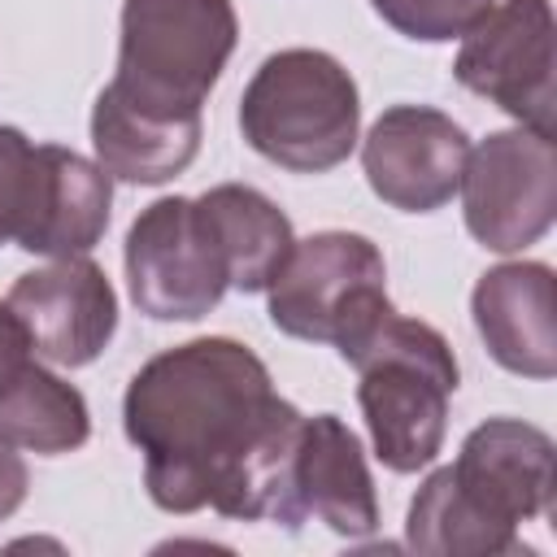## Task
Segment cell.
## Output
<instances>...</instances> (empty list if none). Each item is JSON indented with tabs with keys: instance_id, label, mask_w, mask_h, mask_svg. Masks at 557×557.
<instances>
[{
	"instance_id": "obj_16",
	"label": "cell",
	"mask_w": 557,
	"mask_h": 557,
	"mask_svg": "<svg viewBox=\"0 0 557 557\" xmlns=\"http://www.w3.org/2000/svg\"><path fill=\"white\" fill-rule=\"evenodd\" d=\"M226 257V274L235 292H265L283 270L296 235L287 213L248 183H218L196 196Z\"/></svg>"
},
{
	"instance_id": "obj_21",
	"label": "cell",
	"mask_w": 557,
	"mask_h": 557,
	"mask_svg": "<svg viewBox=\"0 0 557 557\" xmlns=\"http://www.w3.org/2000/svg\"><path fill=\"white\" fill-rule=\"evenodd\" d=\"M26 492H30V470H26V461L13 453V444L0 440V522L22 509Z\"/></svg>"
},
{
	"instance_id": "obj_8",
	"label": "cell",
	"mask_w": 557,
	"mask_h": 557,
	"mask_svg": "<svg viewBox=\"0 0 557 557\" xmlns=\"http://www.w3.org/2000/svg\"><path fill=\"white\" fill-rule=\"evenodd\" d=\"M466 231L492 252H522L544 239L557 218V148L553 135L513 126L492 131L466 152L461 170Z\"/></svg>"
},
{
	"instance_id": "obj_18",
	"label": "cell",
	"mask_w": 557,
	"mask_h": 557,
	"mask_svg": "<svg viewBox=\"0 0 557 557\" xmlns=\"http://www.w3.org/2000/svg\"><path fill=\"white\" fill-rule=\"evenodd\" d=\"M374 13L405 39L448 44L461 39L496 0H370Z\"/></svg>"
},
{
	"instance_id": "obj_5",
	"label": "cell",
	"mask_w": 557,
	"mask_h": 557,
	"mask_svg": "<svg viewBox=\"0 0 557 557\" xmlns=\"http://www.w3.org/2000/svg\"><path fill=\"white\" fill-rule=\"evenodd\" d=\"M235 39L239 17L231 0H122L117 74L109 91L139 109L200 117Z\"/></svg>"
},
{
	"instance_id": "obj_3",
	"label": "cell",
	"mask_w": 557,
	"mask_h": 557,
	"mask_svg": "<svg viewBox=\"0 0 557 557\" xmlns=\"http://www.w3.org/2000/svg\"><path fill=\"white\" fill-rule=\"evenodd\" d=\"M344 361L361 374L357 405L366 413L374 457L392 474L426 470L444 448L448 400L461 379L448 339L435 326L387 309L344 352Z\"/></svg>"
},
{
	"instance_id": "obj_9",
	"label": "cell",
	"mask_w": 557,
	"mask_h": 557,
	"mask_svg": "<svg viewBox=\"0 0 557 557\" xmlns=\"http://www.w3.org/2000/svg\"><path fill=\"white\" fill-rule=\"evenodd\" d=\"M453 78L505 109L518 126L553 135V9L548 0L492 4L466 35Z\"/></svg>"
},
{
	"instance_id": "obj_14",
	"label": "cell",
	"mask_w": 557,
	"mask_h": 557,
	"mask_svg": "<svg viewBox=\"0 0 557 557\" xmlns=\"http://www.w3.org/2000/svg\"><path fill=\"white\" fill-rule=\"evenodd\" d=\"M109 174L61 144H35V187L17 248L35 257H87L109 226Z\"/></svg>"
},
{
	"instance_id": "obj_19",
	"label": "cell",
	"mask_w": 557,
	"mask_h": 557,
	"mask_svg": "<svg viewBox=\"0 0 557 557\" xmlns=\"http://www.w3.org/2000/svg\"><path fill=\"white\" fill-rule=\"evenodd\" d=\"M35 187V144L17 126H0V244H17Z\"/></svg>"
},
{
	"instance_id": "obj_15",
	"label": "cell",
	"mask_w": 557,
	"mask_h": 557,
	"mask_svg": "<svg viewBox=\"0 0 557 557\" xmlns=\"http://www.w3.org/2000/svg\"><path fill=\"white\" fill-rule=\"evenodd\" d=\"M200 131H205L200 117L139 109V104L113 96L109 87L96 96V109H91L96 165L122 183H144V187L170 183L174 174H183L196 161Z\"/></svg>"
},
{
	"instance_id": "obj_7",
	"label": "cell",
	"mask_w": 557,
	"mask_h": 557,
	"mask_svg": "<svg viewBox=\"0 0 557 557\" xmlns=\"http://www.w3.org/2000/svg\"><path fill=\"white\" fill-rule=\"evenodd\" d=\"M126 283L139 313L196 322L231 287L222 244L191 196H161L126 231Z\"/></svg>"
},
{
	"instance_id": "obj_12",
	"label": "cell",
	"mask_w": 557,
	"mask_h": 557,
	"mask_svg": "<svg viewBox=\"0 0 557 557\" xmlns=\"http://www.w3.org/2000/svg\"><path fill=\"white\" fill-rule=\"evenodd\" d=\"M292 531L300 522H322L344 540H366L379 531V496L352 426L335 413H313L300 422L292 453Z\"/></svg>"
},
{
	"instance_id": "obj_20",
	"label": "cell",
	"mask_w": 557,
	"mask_h": 557,
	"mask_svg": "<svg viewBox=\"0 0 557 557\" xmlns=\"http://www.w3.org/2000/svg\"><path fill=\"white\" fill-rule=\"evenodd\" d=\"M30 335H26V326L17 322V313L9 309V300H0V387L30 361Z\"/></svg>"
},
{
	"instance_id": "obj_4",
	"label": "cell",
	"mask_w": 557,
	"mask_h": 557,
	"mask_svg": "<svg viewBox=\"0 0 557 557\" xmlns=\"http://www.w3.org/2000/svg\"><path fill=\"white\" fill-rule=\"evenodd\" d=\"M361 100L352 74L322 48H283L239 96L248 148L292 174H326L357 148Z\"/></svg>"
},
{
	"instance_id": "obj_10",
	"label": "cell",
	"mask_w": 557,
	"mask_h": 557,
	"mask_svg": "<svg viewBox=\"0 0 557 557\" xmlns=\"http://www.w3.org/2000/svg\"><path fill=\"white\" fill-rule=\"evenodd\" d=\"M466 131L431 104H392L361 139L370 191L400 213H435L453 200L466 170Z\"/></svg>"
},
{
	"instance_id": "obj_2",
	"label": "cell",
	"mask_w": 557,
	"mask_h": 557,
	"mask_svg": "<svg viewBox=\"0 0 557 557\" xmlns=\"http://www.w3.org/2000/svg\"><path fill=\"white\" fill-rule=\"evenodd\" d=\"M553 505V440L522 418L479 422L453 466L426 474L409 500L405 544L431 557L522 553L518 527Z\"/></svg>"
},
{
	"instance_id": "obj_13",
	"label": "cell",
	"mask_w": 557,
	"mask_h": 557,
	"mask_svg": "<svg viewBox=\"0 0 557 557\" xmlns=\"http://www.w3.org/2000/svg\"><path fill=\"white\" fill-rule=\"evenodd\" d=\"M474 331L492 361L522 379L557 374V292L553 265L505 261L487 270L470 292Z\"/></svg>"
},
{
	"instance_id": "obj_11",
	"label": "cell",
	"mask_w": 557,
	"mask_h": 557,
	"mask_svg": "<svg viewBox=\"0 0 557 557\" xmlns=\"http://www.w3.org/2000/svg\"><path fill=\"white\" fill-rule=\"evenodd\" d=\"M9 309L30 335L35 357L78 370L117 331V292L91 257H57L9 287Z\"/></svg>"
},
{
	"instance_id": "obj_1",
	"label": "cell",
	"mask_w": 557,
	"mask_h": 557,
	"mask_svg": "<svg viewBox=\"0 0 557 557\" xmlns=\"http://www.w3.org/2000/svg\"><path fill=\"white\" fill-rule=\"evenodd\" d=\"M305 413L274 392L265 361L200 335L148 357L122 396L126 440L144 453V487L165 513L218 509L292 531V453Z\"/></svg>"
},
{
	"instance_id": "obj_6",
	"label": "cell",
	"mask_w": 557,
	"mask_h": 557,
	"mask_svg": "<svg viewBox=\"0 0 557 557\" xmlns=\"http://www.w3.org/2000/svg\"><path fill=\"white\" fill-rule=\"evenodd\" d=\"M265 292L270 322L283 335L335 344L339 357L392 309L383 252L357 231H318L296 239Z\"/></svg>"
},
{
	"instance_id": "obj_17",
	"label": "cell",
	"mask_w": 557,
	"mask_h": 557,
	"mask_svg": "<svg viewBox=\"0 0 557 557\" xmlns=\"http://www.w3.org/2000/svg\"><path fill=\"white\" fill-rule=\"evenodd\" d=\"M91 435L87 400L74 383L39 361H26L0 387V440L39 457H61L83 448Z\"/></svg>"
}]
</instances>
